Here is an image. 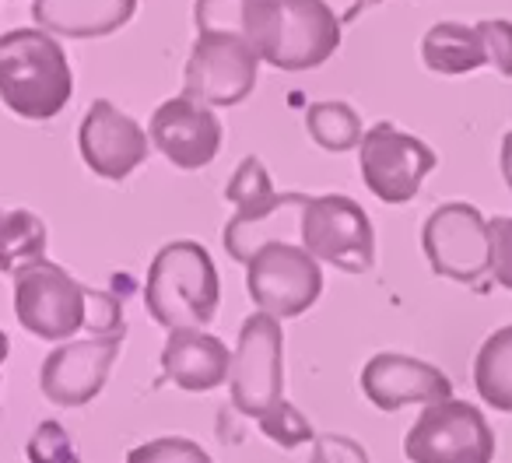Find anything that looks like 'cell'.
Instances as JSON below:
<instances>
[{
    "instance_id": "obj_1",
    "label": "cell",
    "mask_w": 512,
    "mask_h": 463,
    "mask_svg": "<svg viewBox=\"0 0 512 463\" xmlns=\"http://www.w3.org/2000/svg\"><path fill=\"white\" fill-rule=\"evenodd\" d=\"M197 32H235L260 64L313 71L341 46V18L327 0H197Z\"/></svg>"
},
{
    "instance_id": "obj_2",
    "label": "cell",
    "mask_w": 512,
    "mask_h": 463,
    "mask_svg": "<svg viewBox=\"0 0 512 463\" xmlns=\"http://www.w3.org/2000/svg\"><path fill=\"white\" fill-rule=\"evenodd\" d=\"M74 71L60 39L43 29H11L0 36V102L29 123H46L67 109Z\"/></svg>"
},
{
    "instance_id": "obj_3",
    "label": "cell",
    "mask_w": 512,
    "mask_h": 463,
    "mask_svg": "<svg viewBox=\"0 0 512 463\" xmlns=\"http://www.w3.org/2000/svg\"><path fill=\"white\" fill-rule=\"evenodd\" d=\"M221 302V281L211 253L193 239L165 243L144 281L148 316L165 330H204Z\"/></svg>"
},
{
    "instance_id": "obj_4",
    "label": "cell",
    "mask_w": 512,
    "mask_h": 463,
    "mask_svg": "<svg viewBox=\"0 0 512 463\" xmlns=\"http://www.w3.org/2000/svg\"><path fill=\"white\" fill-rule=\"evenodd\" d=\"M225 197L235 204V214L225 225V253L239 264H249L264 243H288V232H295L306 207V193H278L271 183V172L256 155L242 158L225 186Z\"/></svg>"
},
{
    "instance_id": "obj_5",
    "label": "cell",
    "mask_w": 512,
    "mask_h": 463,
    "mask_svg": "<svg viewBox=\"0 0 512 463\" xmlns=\"http://www.w3.org/2000/svg\"><path fill=\"white\" fill-rule=\"evenodd\" d=\"M302 250L344 274H365L376 264V232L358 200L344 193L309 197L299 221Z\"/></svg>"
},
{
    "instance_id": "obj_6",
    "label": "cell",
    "mask_w": 512,
    "mask_h": 463,
    "mask_svg": "<svg viewBox=\"0 0 512 463\" xmlns=\"http://www.w3.org/2000/svg\"><path fill=\"white\" fill-rule=\"evenodd\" d=\"M232 407L246 418H264L285 400V330L267 313L246 316L228 369Z\"/></svg>"
},
{
    "instance_id": "obj_7",
    "label": "cell",
    "mask_w": 512,
    "mask_h": 463,
    "mask_svg": "<svg viewBox=\"0 0 512 463\" xmlns=\"http://www.w3.org/2000/svg\"><path fill=\"white\" fill-rule=\"evenodd\" d=\"M404 456L411 463H491L495 432L481 407L449 397L428 404L407 428Z\"/></svg>"
},
{
    "instance_id": "obj_8",
    "label": "cell",
    "mask_w": 512,
    "mask_h": 463,
    "mask_svg": "<svg viewBox=\"0 0 512 463\" xmlns=\"http://www.w3.org/2000/svg\"><path fill=\"white\" fill-rule=\"evenodd\" d=\"M246 288L256 313L295 320L323 295V267L295 243H264L246 264Z\"/></svg>"
},
{
    "instance_id": "obj_9",
    "label": "cell",
    "mask_w": 512,
    "mask_h": 463,
    "mask_svg": "<svg viewBox=\"0 0 512 463\" xmlns=\"http://www.w3.org/2000/svg\"><path fill=\"white\" fill-rule=\"evenodd\" d=\"M15 316L32 337L64 344L85 330L88 288L53 260H36L15 274Z\"/></svg>"
},
{
    "instance_id": "obj_10",
    "label": "cell",
    "mask_w": 512,
    "mask_h": 463,
    "mask_svg": "<svg viewBox=\"0 0 512 463\" xmlns=\"http://www.w3.org/2000/svg\"><path fill=\"white\" fill-rule=\"evenodd\" d=\"M421 250L439 278L456 285H481L491 267L488 221L467 200L435 207L421 225Z\"/></svg>"
},
{
    "instance_id": "obj_11",
    "label": "cell",
    "mask_w": 512,
    "mask_h": 463,
    "mask_svg": "<svg viewBox=\"0 0 512 463\" xmlns=\"http://www.w3.org/2000/svg\"><path fill=\"white\" fill-rule=\"evenodd\" d=\"M260 57L235 32H200L186 60L183 95L200 106H239L253 95Z\"/></svg>"
},
{
    "instance_id": "obj_12",
    "label": "cell",
    "mask_w": 512,
    "mask_h": 463,
    "mask_svg": "<svg viewBox=\"0 0 512 463\" xmlns=\"http://www.w3.org/2000/svg\"><path fill=\"white\" fill-rule=\"evenodd\" d=\"M358 162L369 193L383 204H411L418 197L425 176L439 165L435 151L414 134L397 130L390 120H379L369 127L358 144Z\"/></svg>"
},
{
    "instance_id": "obj_13",
    "label": "cell",
    "mask_w": 512,
    "mask_h": 463,
    "mask_svg": "<svg viewBox=\"0 0 512 463\" xmlns=\"http://www.w3.org/2000/svg\"><path fill=\"white\" fill-rule=\"evenodd\" d=\"M421 60L435 74H470L477 67H495L502 78H512V22H439L421 39Z\"/></svg>"
},
{
    "instance_id": "obj_14",
    "label": "cell",
    "mask_w": 512,
    "mask_h": 463,
    "mask_svg": "<svg viewBox=\"0 0 512 463\" xmlns=\"http://www.w3.org/2000/svg\"><path fill=\"white\" fill-rule=\"evenodd\" d=\"M123 337L64 341L43 358L39 390L57 407H85L106 390V379L120 358Z\"/></svg>"
},
{
    "instance_id": "obj_15",
    "label": "cell",
    "mask_w": 512,
    "mask_h": 463,
    "mask_svg": "<svg viewBox=\"0 0 512 463\" xmlns=\"http://www.w3.org/2000/svg\"><path fill=\"white\" fill-rule=\"evenodd\" d=\"M78 151L99 179L123 183L148 162L151 141L134 116L116 109L109 99H95L78 127Z\"/></svg>"
},
{
    "instance_id": "obj_16",
    "label": "cell",
    "mask_w": 512,
    "mask_h": 463,
    "mask_svg": "<svg viewBox=\"0 0 512 463\" xmlns=\"http://www.w3.org/2000/svg\"><path fill=\"white\" fill-rule=\"evenodd\" d=\"M148 141L155 151H162L176 169L197 172L211 165L221 151V123L200 102L176 95L165 99L162 106L151 113Z\"/></svg>"
},
{
    "instance_id": "obj_17",
    "label": "cell",
    "mask_w": 512,
    "mask_h": 463,
    "mask_svg": "<svg viewBox=\"0 0 512 463\" xmlns=\"http://www.w3.org/2000/svg\"><path fill=\"white\" fill-rule=\"evenodd\" d=\"M362 393L372 407L393 414L407 404H439L453 397V383L432 362H421L414 355H397V351H379L362 369Z\"/></svg>"
},
{
    "instance_id": "obj_18",
    "label": "cell",
    "mask_w": 512,
    "mask_h": 463,
    "mask_svg": "<svg viewBox=\"0 0 512 463\" xmlns=\"http://www.w3.org/2000/svg\"><path fill=\"white\" fill-rule=\"evenodd\" d=\"M232 351L207 330H169L162 348V372L172 386L186 393H207L228 383Z\"/></svg>"
},
{
    "instance_id": "obj_19",
    "label": "cell",
    "mask_w": 512,
    "mask_h": 463,
    "mask_svg": "<svg viewBox=\"0 0 512 463\" xmlns=\"http://www.w3.org/2000/svg\"><path fill=\"white\" fill-rule=\"evenodd\" d=\"M137 15V0H32V22L53 39H106Z\"/></svg>"
},
{
    "instance_id": "obj_20",
    "label": "cell",
    "mask_w": 512,
    "mask_h": 463,
    "mask_svg": "<svg viewBox=\"0 0 512 463\" xmlns=\"http://www.w3.org/2000/svg\"><path fill=\"white\" fill-rule=\"evenodd\" d=\"M474 386L488 407L512 414V323L488 334L474 358Z\"/></svg>"
},
{
    "instance_id": "obj_21",
    "label": "cell",
    "mask_w": 512,
    "mask_h": 463,
    "mask_svg": "<svg viewBox=\"0 0 512 463\" xmlns=\"http://www.w3.org/2000/svg\"><path fill=\"white\" fill-rule=\"evenodd\" d=\"M46 221L39 214L15 207L0 218V274L15 278L36 260H46Z\"/></svg>"
},
{
    "instance_id": "obj_22",
    "label": "cell",
    "mask_w": 512,
    "mask_h": 463,
    "mask_svg": "<svg viewBox=\"0 0 512 463\" xmlns=\"http://www.w3.org/2000/svg\"><path fill=\"white\" fill-rule=\"evenodd\" d=\"M306 130L323 151H351L362 144V134H365V123L358 116L355 106L348 102L334 99V102H313L306 113Z\"/></svg>"
},
{
    "instance_id": "obj_23",
    "label": "cell",
    "mask_w": 512,
    "mask_h": 463,
    "mask_svg": "<svg viewBox=\"0 0 512 463\" xmlns=\"http://www.w3.org/2000/svg\"><path fill=\"white\" fill-rule=\"evenodd\" d=\"M256 425H260V432H264L267 439L278 442L281 449H299L302 442L316 439V428L309 425V418L295 404H288V400H281L278 407H271Z\"/></svg>"
},
{
    "instance_id": "obj_24",
    "label": "cell",
    "mask_w": 512,
    "mask_h": 463,
    "mask_svg": "<svg viewBox=\"0 0 512 463\" xmlns=\"http://www.w3.org/2000/svg\"><path fill=\"white\" fill-rule=\"evenodd\" d=\"M127 463H214L207 449L183 435H162V439L141 442L127 453Z\"/></svg>"
},
{
    "instance_id": "obj_25",
    "label": "cell",
    "mask_w": 512,
    "mask_h": 463,
    "mask_svg": "<svg viewBox=\"0 0 512 463\" xmlns=\"http://www.w3.org/2000/svg\"><path fill=\"white\" fill-rule=\"evenodd\" d=\"M29 463H78V449L60 421H39L36 432L25 442Z\"/></svg>"
},
{
    "instance_id": "obj_26",
    "label": "cell",
    "mask_w": 512,
    "mask_h": 463,
    "mask_svg": "<svg viewBox=\"0 0 512 463\" xmlns=\"http://www.w3.org/2000/svg\"><path fill=\"white\" fill-rule=\"evenodd\" d=\"M88 337H127V320L116 295L88 288V316H85Z\"/></svg>"
},
{
    "instance_id": "obj_27",
    "label": "cell",
    "mask_w": 512,
    "mask_h": 463,
    "mask_svg": "<svg viewBox=\"0 0 512 463\" xmlns=\"http://www.w3.org/2000/svg\"><path fill=\"white\" fill-rule=\"evenodd\" d=\"M488 243H491L488 278L498 288H509L512 292V218L498 214V218L488 221Z\"/></svg>"
},
{
    "instance_id": "obj_28",
    "label": "cell",
    "mask_w": 512,
    "mask_h": 463,
    "mask_svg": "<svg viewBox=\"0 0 512 463\" xmlns=\"http://www.w3.org/2000/svg\"><path fill=\"white\" fill-rule=\"evenodd\" d=\"M309 463H369V453H365L362 442L351 439V435L327 432L313 439V456H309Z\"/></svg>"
},
{
    "instance_id": "obj_29",
    "label": "cell",
    "mask_w": 512,
    "mask_h": 463,
    "mask_svg": "<svg viewBox=\"0 0 512 463\" xmlns=\"http://www.w3.org/2000/svg\"><path fill=\"white\" fill-rule=\"evenodd\" d=\"M502 179H505V186H509V193H512V130L505 134V141H502Z\"/></svg>"
},
{
    "instance_id": "obj_30",
    "label": "cell",
    "mask_w": 512,
    "mask_h": 463,
    "mask_svg": "<svg viewBox=\"0 0 512 463\" xmlns=\"http://www.w3.org/2000/svg\"><path fill=\"white\" fill-rule=\"evenodd\" d=\"M8 355H11V341H8V334L0 330V365L8 362Z\"/></svg>"
},
{
    "instance_id": "obj_31",
    "label": "cell",
    "mask_w": 512,
    "mask_h": 463,
    "mask_svg": "<svg viewBox=\"0 0 512 463\" xmlns=\"http://www.w3.org/2000/svg\"><path fill=\"white\" fill-rule=\"evenodd\" d=\"M0 218H4V211H0Z\"/></svg>"
}]
</instances>
